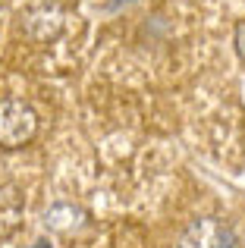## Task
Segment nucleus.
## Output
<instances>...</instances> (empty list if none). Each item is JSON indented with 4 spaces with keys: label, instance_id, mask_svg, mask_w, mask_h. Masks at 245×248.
Here are the masks:
<instances>
[{
    "label": "nucleus",
    "instance_id": "f03ea898",
    "mask_svg": "<svg viewBox=\"0 0 245 248\" xmlns=\"http://www.w3.org/2000/svg\"><path fill=\"white\" fill-rule=\"evenodd\" d=\"M179 248H242V245L230 223H223L217 217H204V220H195L183 232Z\"/></svg>",
    "mask_w": 245,
    "mask_h": 248
},
{
    "label": "nucleus",
    "instance_id": "423d86ee",
    "mask_svg": "<svg viewBox=\"0 0 245 248\" xmlns=\"http://www.w3.org/2000/svg\"><path fill=\"white\" fill-rule=\"evenodd\" d=\"M35 248H50L47 242H44V239H41V242H35Z\"/></svg>",
    "mask_w": 245,
    "mask_h": 248
},
{
    "label": "nucleus",
    "instance_id": "39448f33",
    "mask_svg": "<svg viewBox=\"0 0 245 248\" xmlns=\"http://www.w3.org/2000/svg\"><path fill=\"white\" fill-rule=\"evenodd\" d=\"M236 44H239V54L245 57V22H239V29H236Z\"/></svg>",
    "mask_w": 245,
    "mask_h": 248
},
{
    "label": "nucleus",
    "instance_id": "20e7f679",
    "mask_svg": "<svg viewBox=\"0 0 245 248\" xmlns=\"http://www.w3.org/2000/svg\"><path fill=\"white\" fill-rule=\"evenodd\" d=\"M44 220H47V226L57 230V232H73L76 226L85 223V214H82L79 207H73V204H54Z\"/></svg>",
    "mask_w": 245,
    "mask_h": 248
},
{
    "label": "nucleus",
    "instance_id": "7ed1b4c3",
    "mask_svg": "<svg viewBox=\"0 0 245 248\" xmlns=\"http://www.w3.org/2000/svg\"><path fill=\"white\" fill-rule=\"evenodd\" d=\"M69 16L57 6H38L25 16V35L31 38L35 44H50L66 31Z\"/></svg>",
    "mask_w": 245,
    "mask_h": 248
},
{
    "label": "nucleus",
    "instance_id": "f257e3e1",
    "mask_svg": "<svg viewBox=\"0 0 245 248\" xmlns=\"http://www.w3.org/2000/svg\"><path fill=\"white\" fill-rule=\"evenodd\" d=\"M38 132V113L22 97L0 101V148H22Z\"/></svg>",
    "mask_w": 245,
    "mask_h": 248
}]
</instances>
